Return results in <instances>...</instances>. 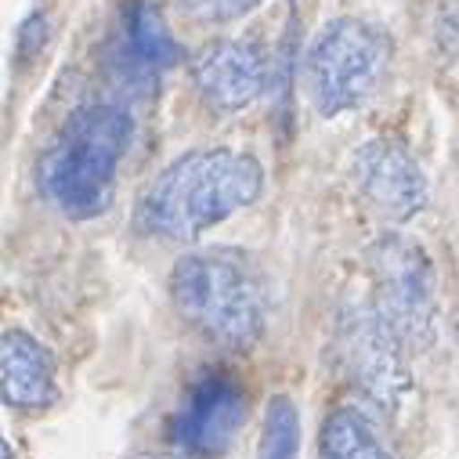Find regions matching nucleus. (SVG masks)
<instances>
[{
	"mask_svg": "<svg viewBox=\"0 0 459 459\" xmlns=\"http://www.w3.org/2000/svg\"><path fill=\"white\" fill-rule=\"evenodd\" d=\"M264 170L254 156L232 149H199L178 156L142 192L134 228L149 239L192 243L213 224L257 203Z\"/></svg>",
	"mask_w": 459,
	"mask_h": 459,
	"instance_id": "f257e3e1",
	"label": "nucleus"
},
{
	"mask_svg": "<svg viewBox=\"0 0 459 459\" xmlns=\"http://www.w3.org/2000/svg\"><path fill=\"white\" fill-rule=\"evenodd\" d=\"M178 318L221 351H250L268 329V293L261 268L236 247L185 254L170 272Z\"/></svg>",
	"mask_w": 459,
	"mask_h": 459,
	"instance_id": "f03ea898",
	"label": "nucleus"
},
{
	"mask_svg": "<svg viewBox=\"0 0 459 459\" xmlns=\"http://www.w3.org/2000/svg\"><path fill=\"white\" fill-rule=\"evenodd\" d=\"M131 112L108 101H87L58 131L40 163V188L69 221H91L117 195V174L131 149Z\"/></svg>",
	"mask_w": 459,
	"mask_h": 459,
	"instance_id": "7ed1b4c3",
	"label": "nucleus"
},
{
	"mask_svg": "<svg viewBox=\"0 0 459 459\" xmlns=\"http://www.w3.org/2000/svg\"><path fill=\"white\" fill-rule=\"evenodd\" d=\"M391 65V40L362 19H333L307 51V94L322 117L366 105Z\"/></svg>",
	"mask_w": 459,
	"mask_h": 459,
	"instance_id": "20e7f679",
	"label": "nucleus"
},
{
	"mask_svg": "<svg viewBox=\"0 0 459 459\" xmlns=\"http://www.w3.org/2000/svg\"><path fill=\"white\" fill-rule=\"evenodd\" d=\"M373 307L402 336L409 351H427L437 340V275L420 243L405 236H380L369 250Z\"/></svg>",
	"mask_w": 459,
	"mask_h": 459,
	"instance_id": "39448f33",
	"label": "nucleus"
},
{
	"mask_svg": "<svg viewBox=\"0 0 459 459\" xmlns=\"http://www.w3.org/2000/svg\"><path fill=\"white\" fill-rule=\"evenodd\" d=\"M340 348H343V369L351 384L366 391L369 402L380 409H398V402L409 394V369H405V343L387 325V318L377 307H351L340 325Z\"/></svg>",
	"mask_w": 459,
	"mask_h": 459,
	"instance_id": "423d86ee",
	"label": "nucleus"
},
{
	"mask_svg": "<svg viewBox=\"0 0 459 459\" xmlns=\"http://www.w3.org/2000/svg\"><path fill=\"white\" fill-rule=\"evenodd\" d=\"M243 420H247L243 384L228 373H206L185 391L170 420V434L181 452L206 459V455H224L232 448Z\"/></svg>",
	"mask_w": 459,
	"mask_h": 459,
	"instance_id": "0eeeda50",
	"label": "nucleus"
},
{
	"mask_svg": "<svg viewBox=\"0 0 459 459\" xmlns=\"http://www.w3.org/2000/svg\"><path fill=\"white\" fill-rule=\"evenodd\" d=\"M351 181L359 195L391 224L416 217L430 195L427 174L416 156L391 138H373L351 156Z\"/></svg>",
	"mask_w": 459,
	"mask_h": 459,
	"instance_id": "6e6552de",
	"label": "nucleus"
},
{
	"mask_svg": "<svg viewBox=\"0 0 459 459\" xmlns=\"http://www.w3.org/2000/svg\"><path fill=\"white\" fill-rule=\"evenodd\" d=\"M192 80L217 112H243L268 87V58L254 40H213L192 58Z\"/></svg>",
	"mask_w": 459,
	"mask_h": 459,
	"instance_id": "1a4fd4ad",
	"label": "nucleus"
},
{
	"mask_svg": "<svg viewBox=\"0 0 459 459\" xmlns=\"http://www.w3.org/2000/svg\"><path fill=\"white\" fill-rule=\"evenodd\" d=\"M178 62H181V48L170 37L160 8L152 0H134V4H127L117 48H112V69L124 80V87L149 94L156 87L160 73H167Z\"/></svg>",
	"mask_w": 459,
	"mask_h": 459,
	"instance_id": "9d476101",
	"label": "nucleus"
},
{
	"mask_svg": "<svg viewBox=\"0 0 459 459\" xmlns=\"http://www.w3.org/2000/svg\"><path fill=\"white\" fill-rule=\"evenodd\" d=\"M0 391L15 409H44L58 394L55 355L22 329H8L0 340Z\"/></svg>",
	"mask_w": 459,
	"mask_h": 459,
	"instance_id": "9b49d317",
	"label": "nucleus"
},
{
	"mask_svg": "<svg viewBox=\"0 0 459 459\" xmlns=\"http://www.w3.org/2000/svg\"><path fill=\"white\" fill-rule=\"evenodd\" d=\"M318 459H394L362 409L340 405L322 420Z\"/></svg>",
	"mask_w": 459,
	"mask_h": 459,
	"instance_id": "f8f14e48",
	"label": "nucleus"
},
{
	"mask_svg": "<svg viewBox=\"0 0 459 459\" xmlns=\"http://www.w3.org/2000/svg\"><path fill=\"white\" fill-rule=\"evenodd\" d=\"M300 455V412L290 394H275L264 409L257 459H297Z\"/></svg>",
	"mask_w": 459,
	"mask_h": 459,
	"instance_id": "ddd939ff",
	"label": "nucleus"
},
{
	"mask_svg": "<svg viewBox=\"0 0 459 459\" xmlns=\"http://www.w3.org/2000/svg\"><path fill=\"white\" fill-rule=\"evenodd\" d=\"M44 44H48V19L37 12V15H30V19L19 26V40H15V55H19V62L30 65V62L44 51Z\"/></svg>",
	"mask_w": 459,
	"mask_h": 459,
	"instance_id": "4468645a",
	"label": "nucleus"
}]
</instances>
